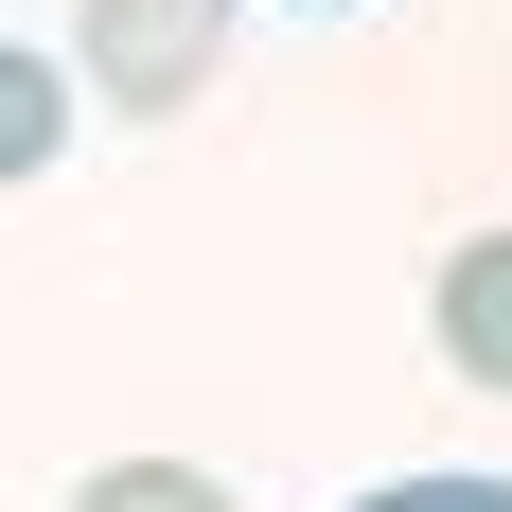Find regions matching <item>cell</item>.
<instances>
[{
  "mask_svg": "<svg viewBox=\"0 0 512 512\" xmlns=\"http://www.w3.org/2000/svg\"><path fill=\"white\" fill-rule=\"evenodd\" d=\"M53 159H71V71L0 53V177H53Z\"/></svg>",
  "mask_w": 512,
  "mask_h": 512,
  "instance_id": "cell-3",
  "label": "cell"
},
{
  "mask_svg": "<svg viewBox=\"0 0 512 512\" xmlns=\"http://www.w3.org/2000/svg\"><path fill=\"white\" fill-rule=\"evenodd\" d=\"M354 512H512V477H389V495H354Z\"/></svg>",
  "mask_w": 512,
  "mask_h": 512,
  "instance_id": "cell-5",
  "label": "cell"
},
{
  "mask_svg": "<svg viewBox=\"0 0 512 512\" xmlns=\"http://www.w3.org/2000/svg\"><path fill=\"white\" fill-rule=\"evenodd\" d=\"M442 371L460 389H512V230H477V248H442Z\"/></svg>",
  "mask_w": 512,
  "mask_h": 512,
  "instance_id": "cell-2",
  "label": "cell"
},
{
  "mask_svg": "<svg viewBox=\"0 0 512 512\" xmlns=\"http://www.w3.org/2000/svg\"><path fill=\"white\" fill-rule=\"evenodd\" d=\"M212 53H230V0H89V18H71V71H89L106 106H195Z\"/></svg>",
  "mask_w": 512,
  "mask_h": 512,
  "instance_id": "cell-1",
  "label": "cell"
},
{
  "mask_svg": "<svg viewBox=\"0 0 512 512\" xmlns=\"http://www.w3.org/2000/svg\"><path fill=\"white\" fill-rule=\"evenodd\" d=\"M71 512H230V477H195V460H106V477H71Z\"/></svg>",
  "mask_w": 512,
  "mask_h": 512,
  "instance_id": "cell-4",
  "label": "cell"
}]
</instances>
